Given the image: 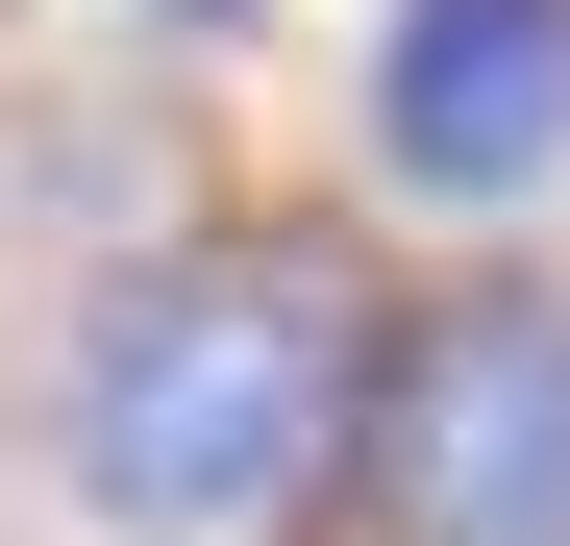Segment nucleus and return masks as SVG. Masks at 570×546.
Here are the masks:
<instances>
[{
  "label": "nucleus",
  "mask_w": 570,
  "mask_h": 546,
  "mask_svg": "<svg viewBox=\"0 0 570 546\" xmlns=\"http://www.w3.org/2000/svg\"><path fill=\"white\" fill-rule=\"evenodd\" d=\"M372 348H397V273L323 199H174L50 299L26 472L75 546H298L372 447Z\"/></svg>",
  "instance_id": "f257e3e1"
},
{
  "label": "nucleus",
  "mask_w": 570,
  "mask_h": 546,
  "mask_svg": "<svg viewBox=\"0 0 570 546\" xmlns=\"http://www.w3.org/2000/svg\"><path fill=\"white\" fill-rule=\"evenodd\" d=\"M372 546H570V273H397V348H372V447H347Z\"/></svg>",
  "instance_id": "f03ea898"
},
{
  "label": "nucleus",
  "mask_w": 570,
  "mask_h": 546,
  "mask_svg": "<svg viewBox=\"0 0 570 546\" xmlns=\"http://www.w3.org/2000/svg\"><path fill=\"white\" fill-rule=\"evenodd\" d=\"M273 26H298V0H125V50H174V75H199V50H273Z\"/></svg>",
  "instance_id": "20e7f679"
},
{
  "label": "nucleus",
  "mask_w": 570,
  "mask_h": 546,
  "mask_svg": "<svg viewBox=\"0 0 570 546\" xmlns=\"http://www.w3.org/2000/svg\"><path fill=\"white\" fill-rule=\"evenodd\" d=\"M347 174L422 273H497L570 224V0H372L347 26Z\"/></svg>",
  "instance_id": "7ed1b4c3"
}]
</instances>
